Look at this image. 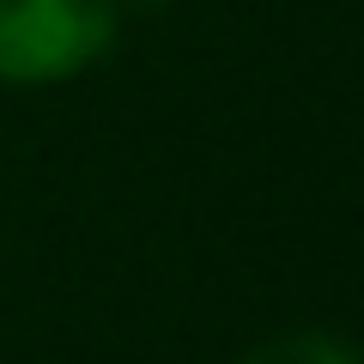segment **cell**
I'll use <instances>...</instances> for the list:
<instances>
[{
	"label": "cell",
	"mask_w": 364,
	"mask_h": 364,
	"mask_svg": "<svg viewBox=\"0 0 364 364\" xmlns=\"http://www.w3.org/2000/svg\"><path fill=\"white\" fill-rule=\"evenodd\" d=\"M116 0H0V79L55 85L104 61Z\"/></svg>",
	"instance_id": "1"
},
{
	"label": "cell",
	"mask_w": 364,
	"mask_h": 364,
	"mask_svg": "<svg viewBox=\"0 0 364 364\" xmlns=\"http://www.w3.org/2000/svg\"><path fill=\"white\" fill-rule=\"evenodd\" d=\"M243 364H364L358 346L340 334H322V328H291V334H273L249 352Z\"/></svg>",
	"instance_id": "2"
},
{
	"label": "cell",
	"mask_w": 364,
	"mask_h": 364,
	"mask_svg": "<svg viewBox=\"0 0 364 364\" xmlns=\"http://www.w3.org/2000/svg\"><path fill=\"white\" fill-rule=\"evenodd\" d=\"M134 6H170V0H134Z\"/></svg>",
	"instance_id": "3"
}]
</instances>
